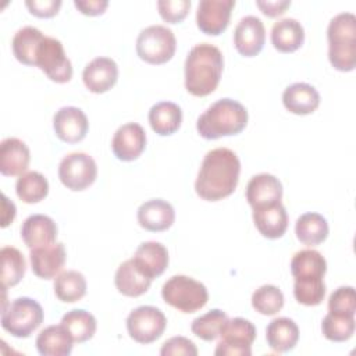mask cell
<instances>
[{"instance_id":"1","label":"cell","mask_w":356,"mask_h":356,"mask_svg":"<svg viewBox=\"0 0 356 356\" xmlns=\"http://www.w3.org/2000/svg\"><path fill=\"white\" fill-rule=\"evenodd\" d=\"M241 161L238 156L227 149L217 147L206 153L195 182L199 197L217 202L228 197L238 185Z\"/></svg>"},{"instance_id":"2","label":"cell","mask_w":356,"mask_h":356,"mask_svg":"<svg viewBox=\"0 0 356 356\" xmlns=\"http://www.w3.org/2000/svg\"><path fill=\"white\" fill-rule=\"evenodd\" d=\"M224 57L218 47L210 43L193 46L185 60V88L197 97L213 93L221 79Z\"/></svg>"},{"instance_id":"3","label":"cell","mask_w":356,"mask_h":356,"mask_svg":"<svg viewBox=\"0 0 356 356\" xmlns=\"http://www.w3.org/2000/svg\"><path fill=\"white\" fill-rule=\"evenodd\" d=\"M248 124V110L232 99H220L199 115L196 129L207 140L241 134Z\"/></svg>"},{"instance_id":"4","label":"cell","mask_w":356,"mask_h":356,"mask_svg":"<svg viewBox=\"0 0 356 356\" xmlns=\"http://www.w3.org/2000/svg\"><path fill=\"white\" fill-rule=\"evenodd\" d=\"M328 60L331 65L342 72L353 71L356 67V17L352 13L335 15L327 28Z\"/></svg>"},{"instance_id":"5","label":"cell","mask_w":356,"mask_h":356,"mask_svg":"<svg viewBox=\"0 0 356 356\" xmlns=\"http://www.w3.org/2000/svg\"><path fill=\"white\" fill-rule=\"evenodd\" d=\"M161 296L167 305L182 313H195L209 300L207 288L188 275L168 278L161 288Z\"/></svg>"},{"instance_id":"6","label":"cell","mask_w":356,"mask_h":356,"mask_svg":"<svg viewBox=\"0 0 356 356\" xmlns=\"http://www.w3.org/2000/svg\"><path fill=\"white\" fill-rule=\"evenodd\" d=\"M43 309L32 298L22 296L14 299L8 306H3L1 327L15 338H28L43 321Z\"/></svg>"},{"instance_id":"7","label":"cell","mask_w":356,"mask_h":356,"mask_svg":"<svg viewBox=\"0 0 356 356\" xmlns=\"http://www.w3.org/2000/svg\"><path fill=\"white\" fill-rule=\"evenodd\" d=\"M175 49V35L164 25H150L142 29L136 39V53L139 58L153 65L170 61Z\"/></svg>"},{"instance_id":"8","label":"cell","mask_w":356,"mask_h":356,"mask_svg":"<svg viewBox=\"0 0 356 356\" xmlns=\"http://www.w3.org/2000/svg\"><path fill=\"white\" fill-rule=\"evenodd\" d=\"M217 343L214 355L217 356H250L252 343L256 339V327L252 321L235 317L228 318Z\"/></svg>"},{"instance_id":"9","label":"cell","mask_w":356,"mask_h":356,"mask_svg":"<svg viewBox=\"0 0 356 356\" xmlns=\"http://www.w3.org/2000/svg\"><path fill=\"white\" fill-rule=\"evenodd\" d=\"M35 67L56 83H67L72 78V64L65 56L63 43L51 36H44L39 44Z\"/></svg>"},{"instance_id":"10","label":"cell","mask_w":356,"mask_h":356,"mask_svg":"<svg viewBox=\"0 0 356 356\" xmlns=\"http://www.w3.org/2000/svg\"><path fill=\"white\" fill-rule=\"evenodd\" d=\"M167 327L164 313L154 306H139L127 317L129 337L138 343H152L157 341Z\"/></svg>"},{"instance_id":"11","label":"cell","mask_w":356,"mask_h":356,"mask_svg":"<svg viewBox=\"0 0 356 356\" xmlns=\"http://www.w3.org/2000/svg\"><path fill=\"white\" fill-rule=\"evenodd\" d=\"M96 161L86 153H70L58 164V178L67 189L85 191L96 181Z\"/></svg>"},{"instance_id":"12","label":"cell","mask_w":356,"mask_h":356,"mask_svg":"<svg viewBox=\"0 0 356 356\" xmlns=\"http://www.w3.org/2000/svg\"><path fill=\"white\" fill-rule=\"evenodd\" d=\"M234 0H202L196 10L197 28L210 36L222 33L229 25Z\"/></svg>"},{"instance_id":"13","label":"cell","mask_w":356,"mask_h":356,"mask_svg":"<svg viewBox=\"0 0 356 356\" xmlns=\"http://www.w3.org/2000/svg\"><path fill=\"white\" fill-rule=\"evenodd\" d=\"M65 248L63 242H53L31 249L29 260L33 274L42 280L54 278L65 264Z\"/></svg>"},{"instance_id":"14","label":"cell","mask_w":356,"mask_h":356,"mask_svg":"<svg viewBox=\"0 0 356 356\" xmlns=\"http://www.w3.org/2000/svg\"><path fill=\"white\" fill-rule=\"evenodd\" d=\"M146 147V132L142 125L128 122L121 125L111 140L114 156L121 161L136 160Z\"/></svg>"},{"instance_id":"15","label":"cell","mask_w":356,"mask_h":356,"mask_svg":"<svg viewBox=\"0 0 356 356\" xmlns=\"http://www.w3.org/2000/svg\"><path fill=\"white\" fill-rule=\"evenodd\" d=\"M266 42V29L260 18L246 15L241 18L234 31V44L236 51L245 57L257 56Z\"/></svg>"},{"instance_id":"16","label":"cell","mask_w":356,"mask_h":356,"mask_svg":"<svg viewBox=\"0 0 356 356\" xmlns=\"http://www.w3.org/2000/svg\"><path fill=\"white\" fill-rule=\"evenodd\" d=\"M53 128L58 139L67 143L81 142L89 129L86 114L74 106L61 107L53 117Z\"/></svg>"},{"instance_id":"17","label":"cell","mask_w":356,"mask_h":356,"mask_svg":"<svg viewBox=\"0 0 356 356\" xmlns=\"http://www.w3.org/2000/svg\"><path fill=\"white\" fill-rule=\"evenodd\" d=\"M82 79L89 92L104 93L118 79L117 63L110 57H96L83 68Z\"/></svg>"},{"instance_id":"18","label":"cell","mask_w":356,"mask_h":356,"mask_svg":"<svg viewBox=\"0 0 356 356\" xmlns=\"http://www.w3.org/2000/svg\"><path fill=\"white\" fill-rule=\"evenodd\" d=\"M282 199V184L273 174L253 175L246 186V200L252 209L275 204Z\"/></svg>"},{"instance_id":"19","label":"cell","mask_w":356,"mask_h":356,"mask_svg":"<svg viewBox=\"0 0 356 356\" xmlns=\"http://www.w3.org/2000/svg\"><path fill=\"white\" fill-rule=\"evenodd\" d=\"M139 225L150 232L167 231L175 220L174 207L163 199H152L142 203L136 213Z\"/></svg>"},{"instance_id":"20","label":"cell","mask_w":356,"mask_h":356,"mask_svg":"<svg viewBox=\"0 0 356 356\" xmlns=\"http://www.w3.org/2000/svg\"><path fill=\"white\" fill-rule=\"evenodd\" d=\"M31 160L25 142L18 138H6L0 143V172L6 177L22 175Z\"/></svg>"},{"instance_id":"21","label":"cell","mask_w":356,"mask_h":356,"mask_svg":"<svg viewBox=\"0 0 356 356\" xmlns=\"http://www.w3.org/2000/svg\"><path fill=\"white\" fill-rule=\"evenodd\" d=\"M132 260L145 275L153 280L165 271L170 259L167 248L163 243L147 241L138 246Z\"/></svg>"},{"instance_id":"22","label":"cell","mask_w":356,"mask_h":356,"mask_svg":"<svg viewBox=\"0 0 356 356\" xmlns=\"http://www.w3.org/2000/svg\"><path fill=\"white\" fill-rule=\"evenodd\" d=\"M253 222L257 231L267 239L281 238L288 228V214L281 202L253 209Z\"/></svg>"},{"instance_id":"23","label":"cell","mask_w":356,"mask_h":356,"mask_svg":"<svg viewBox=\"0 0 356 356\" xmlns=\"http://www.w3.org/2000/svg\"><path fill=\"white\" fill-rule=\"evenodd\" d=\"M284 107L296 115H307L320 106V95L317 89L305 82L289 85L282 93Z\"/></svg>"},{"instance_id":"24","label":"cell","mask_w":356,"mask_h":356,"mask_svg":"<svg viewBox=\"0 0 356 356\" xmlns=\"http://www.w3.org/2000/svg\"><path fill=\"white\" fill-rule=\"evenodd\" d=\"M21 238L29 249L53 243L57 238V225L49 216L32 214L22 222Z\"/></svg>"},{"instance_id":"25","label":"cell","mask_w":356,"mask_h":356,"mask_svg":"<svg viewBox=\"0 0 356 356\" xmlns=\"http://www.w3.org/2000/svg\"><path fill=\"white\" fill-rule=\"evenodd\" d=\"M152 278L145 275L132 259L121 263L114 275V284L120 293L129 298H136L147 292Z\"/></svg>"},{"instance_id":"26","label":"cell","mask_w":356,"mask_h":356,"mask_svg":"<svg viewBox=\"0 0 356 356\" xmlns=\"http://www.w3.org/2000/svg\"><path fill=\"white\" fill-rule=\"evenodd\" d=\"M266 339L271 350L285 353L292 350L299 341V328L292 318L278 317L266 328Z\"/></svg>"},{"instance_id":"27","label":"cell","mask_w":356,"mask_h":356,"mask_svg":"<svg viewBox=\"0 0 356 356\" xmlns=\"http://www.w3.org/2000/svg\"><path fill=\"white\" fill-rule=\"evenodd\" d=\"M305 42V29L295 18H282L271 28V43L281 53H293Z\"/></svg>"},{"instance_id":"28","label":"cell","mask_w":356,"mask_h":356,"mask_svg":"<svg viewBox=\"0 0 356 356\" xmlns=\"http://www.w3.org/2000/svg\"><path fill=\"white\" fill-rule=\"evenodd\" d=\"M72 343V337L61 324L46 327L36 338V349L42 356H68Z\"/></svg>"},{"instance_id":"29","label":"cell","mask_w":356,"mask_h":356,"mask_svg":"<svg viewBox=\"0 0 356 356\" xmlns=\"http://www.w3.org/2000/svg\"><path fill=\"white\" fill-rule=\"evenodd\" d=\"M182 122V110L172 102H159L149 110V124L160 136L175 134Z\"/></svg>"},{"instance_id":"30","label":"cell","mask_w":356,"mask_h":356,"mask_svg":"<svg viewBox=\"0 0 356 356\" xmlns=\"http://www.w3.org/2000/svg\"><path fill=\"white\" fill-rule=\"evenodd\" d=\"M291 273L295 280L324 278L327 273V261L318 250L303 249L293 254L291 260Z\"/></svg>"},{"instance_id":"31","label":"cell","mask_w":356,"mask_h":356,"mask_svg":"<svg viewBox=\"0 0 356 356\" xmlns=\"http://www.w3.org/2000/svg\"><path fill=\"white\" fill-rule=\"evenodd\" d=\"M328 222L318 213H305L295 224L296 238L306 246L323 243L328 236Z\"/></svg>"},{"instance_id":"32","label":"cell","mask_w":356,"mask_h":356,"mask_svg":"<svg viewBox=\"0 0 356 356\" xmlns=\"http://www.w3.org/2000/svg\"><path fill=\"white\" fill-rule=\"evenodd\" d=\"M44 35L35 26H24L17 31L11 46L15 58L25 65H35L36 51Z\"/></svg>"},{"instance_id":"33","label":"cell","mask_w":356,"mask_h":356,"mask_svg":"<svg viewBox=\"0 0 356 356\" xmlns=\"http://www.w3.org/2000/svg\"><path fill=\"white\" fill-rule=\"evenodd\" d=\"M61 325L70 332L74 342L76 343L92 339L97 328L95 316L83 309H74L67 312L61 318Z\"/></svg>"},{"instance_id":"34","label":"cell","mask_w":356,"mask_h":356,"mask_svg":"<svg viewBox=\"0 0 356 356\" xmlns=\"http://www.w3.org/2000/svg\"><path fill=\"white\" fill-rule=\"evenodd\" d=\"M54 293L64 303H74L86 293V280L82 273L67 270L60 273L54 280Z\"/></svg>"},{"instance_id":"35","label":"cell","mask_w":356,"mask_h":356,"mask_svg":"<svg viewBox=\"0 0 356 356\" xmlns=\"http://www.w3.org/2000/svg\"><path fill=\"white\" fill-rule=\"evenodd\" d=\"M15 192L24 203H38L47 196L49 182L43 174L38 171H28L17 179Z\"/></svg>"},{"instance_id":"36","label":"cell","mask_w":356,"mask_h":356,"mask_svg":"<svg viewBox=\"0 0 356 356\" xmlns=\"http://www.w3.org/2000/svg\"><path fill=\"white\" fill-rule=\"evenodd\" d=\"M1 256V282L3 288L17 285L25 275L26 263L24 254L13 246H4L0 250Z\"/></svg>"},{"instance_id":"37","label":"cell","mask_w":356,"mask_h":356,"mask_svg":"<svg viewBox=\"0 0 356 356\" xmlns=\"http://www.w3.org/2000/svg\"><path fill=\"white\" fill-rule=\"evenodd\" d=\"M227 321H228V316L225 312L220 309H213L202 314L200 317H196L192 321L191 330L197 338L210 342L220 337Z\"/></svg>"},{"instance_id":"38","label":"cell","mask_w":356,"mask_h":356,"mask_svg":"<svg viewBox=\"0 0 356 356\" xmlns=\"http://www.w3.org/2000/svg\"><path fill=\"white\" fill-rule=\"evenodd\" d=\"M355 316L337 314L331 312H328L321 323L323 335L332 342H345L350 339L355 332Z\"/></svg>"},{"instance_id":"39","label":"cell","mask_w":356,"mask_h":356,"mask_svg":"<svg viewBox=\"0 0 356 356\" xmlns=\"http://www.w3.org/2000/svg\"><path fill=\"white\" fill-rule=\"evenodd\" d=\"M252 306L263 316H274L284 306V293L275 285H261L252 295Z\"/></svg>"},{"instance_id":"40","label":"cell","mask_w":356,"mask_h":356,"mask_svg":"<svg viewBox=\"0 0 356 356\" xmlns=\"http://www.w3.org/2000/svg\"><path fill=\"white\" fill-rule=\"evenodd\" d=\"M293 296L298 303L305 305V306L320 305L325 296L324 278L295 280Z\"/></svg>"},{"instance_id":"41","label":"cell","mask_w":356,"mask_h":356,"mask_svg":"<svg viewBox=\"0 0 356 356\" xmlns=\"http://www.w3.org/2000/svg\"><path fill=\"white\" fill-rule=\"evenodd\" d=\"M328 310L337 314L355 316L356 293L353 286H339L328 298Z\"/></svg>"},{"instance_id":"42","label":"cell","mask_w":356,"mask_h":356,"mask_svg":"<svg viewBox=\"0 0 356 356\" xmlns=\"http://www.w3.org/2000/svg\"><path fill=\"white\" fill-rule=\"evenodd\" d=\"M191 8L189 0H159L157 10L160 17L168 24H178L184 21Z\"/></svg>"},{"instance_id":"43","label":"cell","mask_w":356,"mask_h":356,"mask_svg":"<svg viewBox=\"0 0 356 356\" xmlns=\"http://www.w3.org/2000/svg\"><path fill=\"white\" fill-rule=\"evenodd\" d=\"M161 356H196L197 355V348L196 345L185 337H172L167 339L161 349H160Z\"/></svg>"},{"instance_id":"44","label":"cell","mask_w":356,"mask_h":356,"mask_svg":"<svg viewBox=\"0 0 356 356\" xmlns=\"http://www.w3.org/2000/svg\"><path fill=\"white\" fill-rule=\"evenodd\" d=\"M25 6L35 17L50 18L58 13L61 0H26Z\"/></svg>"},{"instance_id":"45","label":"cell","mask_w":356,"mask_h":356,"mask_svg":"<svg viewBox=\"0 0 356 356\" xmlns=\"http://www.w3.org/2000/svg\"><path fill=\"white\" fill-rule=\"evenodd\" d=\"M256 6L264 15L274 18L286 11V8L291 6V0H257Z\"/></svg>"},{"instance_id":"46","label":"cell","mask_w":356,"mask_h":356,"mask_svg":"<svg viewBox=\"0 0 356 356\" xmlns=\"http://www.w3.org/2000/svg\"><path fill=\"white\" fill-rule=\"evenodd\" d=\"M74 6L85 15H100L106 11L108 1L107 0H75Z\"/></svg>"},{"instance_id":"47","label":"cell","mask_w":356,"mask_h":356,"mask_svg":"<svg viewBox=\"0 0 356 356\" xmlns=\"http://www.w3.org/2000/svg\"><path fill=\"white\" fill-rule=\"evenodd\" d=\"M1 199H3V213H1V227L6 228L10 222H13V220L15 218V213H17V209H15V204L3 193L1 195Z\"/></svg>"}]
</instances>
